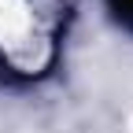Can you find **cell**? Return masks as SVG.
Returning a JSON list of instances; mask_svg holds the SVG:
<instances>
[{
    "mask_svg": "<svg viewBox=\"0 0 133 133\" xmlns=\"http://www.w3.org/2000/svg\"><path fill=\"white\" fill-rule=\"evenodd\" d=\"M107 11L126 33H133V0H107Z\"/></svg>",
    "mask_w": 133,
    "mask_h": 133,
    "instance_id": "obj_1",
    "label": "cell"
}]
</instances>
